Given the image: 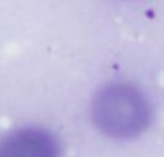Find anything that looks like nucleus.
<instances>
[{
	"instance_id": "1",
	"label": "nucleus",
	"mask_w": 164,
	"mask_h": 157,
	"mask_svg": "<svg viewBox=\"0 0 164 157\" xmlns=\"http://www.w3.org/2000/svg\"><path fill=\"white\" fill-rule=\"evenodd\" d=\"M93 122L106 137L135 139L146 132L151 108L142 91L129 84H109L93 101Z\"/></svg>"
},
{
	"instance_id": "2",
	"label": "nucleus",
	"mask_w": 164,
	"mask_h": 157,
	"mask_svg": "<svg viewBox=\"0 0 164 157\" xmlns=\"http://www.w3.org/2000/svg\"><path fill=\"white\" fill-rule=\"evenodd\" d=\"M55 135L42 128H22L0 141V157H59Z\"/></svg>"
}]
</instances>
